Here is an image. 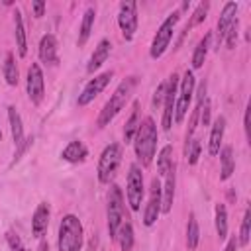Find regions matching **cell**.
Returning a JSON list of instances; mask_svg holds the SVG:
<instances>
[{
    "mask_svg": "<svg viewBox=\"0 0 251 251\" xmlns=\"http://www.w3.org/2000/svg\"><path fill=\"white\" fill-rule=\"evenodd\" d=\"M122 224H124V194L118 184H112L108 192V233L112 239H116Z\"/></svg>",
    "mask_w": 251,
    "mask_h": 251,
    "instance_id": "7",
    "label": "cell"
},
{
    "mask_svg": "<svg viewBox=\"0 0 251 251\" xmlns=\"http://www.w3.org/2000/svg\"><path fill=\"white\" fill-rule=\"evenodd\" d=\"M110 53H112V43H110L108 39H100V41H98V45L94 47V51H92L90 59H88L86 73H90V75H92L94 71H98V69L108 61Z\"/></svg>",
    "mask_w": 251,
    "mask_h": 251,
    "instance_id": "16",
    "label": "cell"
},
{
    "mask_svg": "<svg viewBox=\"0 0 251 251\" xmlns=\"http://www.w3.org/2000/svg\"><path fill=\"white\" fill-rule=\"evenodd\" d=\"M31 12L35 18H41L45 14V2L43 0H31Z\"/></svg>",
    "mask_w": 251,
    "mask_h": 251,
    "instance_id": "37",
    "label": "cell"
},
{
    "mask_svg": "<svg viewBox=\"0 0 251 251\" xmlns=\"http://www.w3.org/2000/svg\"><path fill=\"white\" fill-rule=\"evenodd\" d=\"M25 88H27V98L33 106H39L45 96V78L43 71L37 63H31L27 67V78H25Z\"/></svg>",
    "mask_w": 251,
    "mask_h": 251,
    "instance_id": "10",
    "label": "cell"
},
{
    "mask_svg": "<svg viewBox=\"0 0 251 251\" xmlns=\"http://www.w3.org/2000/svg\"><path fill=\"white\" fill-rule=\"evenodd\" d=\"M173 163H175L173 161V145H165L157 155V171H159V175H165Z\"/></svg>",
    "mask_w": 251,
    "mask_h": 251,
    "instance_id": "31",
    "label": "cell"
},
{
    "mask_svg": "<svg viewBox=\"0 0 251 251\" xmlns=\"http://www.w3.org/2000/svg\"><path fill=\"white\" fill-rule=\"evenodd\" d=\"M165 182L161 184V214H169L175 202V186H176V165L173 163L169 171L163 175Z\"/></svg>",
    "mask_w": 251,
    "mask_h": 251,
    "instance_id": "14",
    "label": "cell"
},
{
    "mask_svg": "<svg viewBox=\"0 0 251 251\" xmlns=\"http://www.w3.org/2000/svg\"><path fill=\"white\" fill-rule=\"evenodd\" d=\"M237 18V4L235 2H226L224 8H222V14H220V20H218V25H216V35H218V45L224 41V35L226 31L229 29L231 22Z\"/></svg>",
    "mask_w": 251,
    "mask_h": 251,
    "instance_id": "17",
    "label": "cell"
},
{
    "mask_svg": "<svg viewBox=\"0 0 251 251\" xmlns=\"http://www.w3.org/2000/svg\"><path fill=\"white\" fill-rule=\"evenodd\" d=\"M94 20H96L94 8H86V12H84V16H82V22H80L78 39H76L78 47H82V45L88 41V37H90V33H92V27H94Z\"/></svg>",
    "mask_w": 251,
    "mask_h": 251,
    "instance_id": "26",
    "label": "cell"
},
{
    "mask_svg": "<svg viewBox=\"0 0 251 251\" xmlns=\"http://www.w3.org/2000/svg\"><path fill=\"white\" fill-rule=\"evenodd\" d=\"M163 100H165V82H161V84L157 86V90H155V94H153V104L159 106V104H163Z\"/></svg>",
    "mask_w": 251,
    "mask_h": 251,
    "instance_id": "39",
    "label": "cell"
},
{
    "mask_svg": "<svg viewBox=\"0 0 251 251\" xmlns=\"http://www.w3.org/2000/svg\"><path fill=\"white\" fill-rule=\"evenodd\" d=\"M200 243V227H198V222H196V216L190 214L188 216V224H186V247L190 251H194Z\"/></svg>",
    "mask_w": 251,
    "mask_h": 251,
    "instance_id": "30",
    "label": "cell"
},
{
    "mask_svg": "<svg viewBox=\"0 0 251 251\" xmlns=\"http://www.w3.org/2000/svg\"><path fill=\"white\" fill-rule=\"evenodd\" d=\"M49 204L47 202H41L37 204L33 216H31V235L33 237H41L49 226Z\"/></svg>",
    "mask_w": 251,
    "mask_h": 251,
    "instance_id": "19",
    "label": "cell"
},
{
    "mask_svg": "<svg viewBox=\"0 0 251 251\" xmlns=\"http://www.w3.org/2000/svg\"><path fill=\"white\" fill-rule=\"evenodd\" d=\"M208 10H210V2H200V4L196 6V10L192 12V18H190V22L186 24L184 31H188L190 27H194V25L202 24V22L206 20V14H208Z\"/></svg>",
    "mask_w": 251,
    "mask_h": 251,
    "instance_id": "32",
    "label": "cell"
},
{
    "mask_svg": "<svg viewBox=\"0 0 251 251\" xmlns=\"http://www.w3.org/2000/svg\"><path fill=\"white\" fill-rule=\"evenodd\" d=\"M135 84H137V76H127V78H124V80L116 86L114 94L110 96V100L104 104V108H102L100 114H98V120H96L98 127H106V126L124 110V106L127 104V100H129L131 94H133Z\"/></svg>",
    "mask_w": 251,
    "mask_h": 251,
    "instance_id": "2",
    "label": "cell"
},
{
    "mask_svg": "<svg viewBox=\"0 0 251 251\" xmlns=\"http://www.w3.org/2000/svg\"><path fill=\"white\" fill-rule=\"evenodd\" d=\"M8 122H10V131H12V139H14V145L20 147L25 139L24 135V124H22V116L20 112L14 108V106H8Z\"/></svg>",
    "mask_w": 251,
    "mask_h": 251,
    "instance_id": "22",
    "label": "cell"
},
{
    "mask_svg": "<svg viewBox=\"0 0 251 251\" xmlns=\"http://www.w3.org/2000/svg\"><path fill=\"white\" fill-rule=\"evenodd\" d=\"M122 157H124V149L120 143H110L102 149L100 159H98V180L102 184H110V180L116 176L120 165H122Z\"/></svg>",
    "mask_w": 251,
    "mask_h": 251,
    "instance_id": "5",
    "label": "cell"
},
{
    "mask_svg": "<svg viewBox=\"0 0 251 251\" xmlns=\"http://www.w3.org/2000/svg\"><path fill=\"white\" fill-rule=\"evenodd\" d=\"M200 149H202V145H200V141L194 139V137L186 143L184 153H186V161H188V165H196V163H198V159H200Z\"/></svg>",
    "mask_w": 251,
    "mask_h": 251,
    "instance_id": "34",
    "label": "cell"
},
{
    "mask_svg": "<svg viewBox=\"0 0 251 251\" xmlns=\"http://www.w3.org/2000/svg\"><path fill=\"white\" fill-rule=\"evenodd\" d=\"M2 75L6 78V82L10 86H16L18 80H20V71H18V65H16V57L14 53H6V59L2 63Z\"/></svg>",
    "mask_w": 251,
    "mask_h": 251,
    "instance_id": "27",
    "label": "cell"
},
{
    "mask_svg": "<svg viewBox=\"0 0 251 251\" xmlns=\"http://www.w3.org/2000/svg\"><path fill=\"white\" fill-rule=\"evenodd\" d=\"M14 35H16V45H18V55L25 57L27 55V37H25V27L20 10L14 12Z\"/></svg>",
    "mask_w": 251,
    "mask_h": 251,
    "instance_id": "23",
    "label": "cell"
},
{
    "mask_svg": "<svg viewBox=\"0 0 251 251\" xmlns=\"http://www.w3.org/2000/svg\"><path fill=\"white\" fill-rule=\"evenodd\" d=\"M157 137H159V131H157V126L153 122V118H143L139 127H137V133L133 137V151H135V157L137 161L141 163V167H149L153 157H155V151H157Z\"/></svg>",
    "mask_w": 251,
    "mask_h": 251,
    "instance_id": "1",
    "label": "cell"
},
{
    "mask_svg": "<svg viewBox=\"0 0 251 251\" xmlns=\"http://www.w3.org/2000/svg\"><path fill=\"white\" fill-rule=\"evenodd\" d=\"M61 157H63L67 163L76 165V163H82V161L88 157V149H86V145H84L80 139H73V141H69V143L65 145V149L61 151Z\"/></svg>",
    "mask_w": 251,
    "mask_h": 251,
    "instance_id": "20",
    "label": "cell"
},
{
    "mask_svg": "<svg viewBox=\"0 0 251 251\" xmlns=\"http://www.w3.org/2000/svg\"><path fill=\"white\" fill-rule=\"evenodd\" d=\"M218 155H220V180H227L235 171V157L231 145H224Z\"/></svg>",
    "mask_w": 251,
    "mask_h": 251,
    "instance_id": "21",
    "label": "cell"
},
{
    "mask_svg": "<svg viewBox=\"0 0 251 251\" xmlns=\"http://www.w3.org/2000/svg\"><path fill=\"white\" fill-rule=\"evenodd\" d=\"M176 90H178V75L173 73V75L165 80V100H163V118H161V126H163L165 131H169L171 126H173V122H175Z\"/></svg>",
    "mask_w": 251,
    "mask_h": 251,
    "instance_id": "9",
    "label": "cell"
},
{
    "mask_svg": "<svg viewBox=\"0 0 251 251\" xmlns=\"http://www.w3.org/2000/svg\"><path fill=\"white\" fill-rule=\"evenodd\" d=\"M6 243H8L10 251H25V247H24L22 239H20L14 231H6Z\"/></svg>",
    "mask_w": 251,
    "mask_h": 251,
    "instance_id": "36",
    "label": "cell"
},
{
    "mask_svg": "<svg viewBox=\"0 0 251 251\" xmlns=\"http://www.w3.org/2000/svg\"><path fill=\"white\" fill-rule=\"evenodd\" d=\"M84 243V229L82 222L75 214H67L61 218L59 233H57V247L59 251H80Z\"/></svg>",
    "mask_w": 251,
    "mask_h": 251,
    "instance_id": "3",
    "label": "cell"
},
{
    "mask_svg": "<svg viewBox=\"0 0 251 251\" xmlns=\"http://www.w3.org/2000/svg\"><path fill=\"white\" fill-rule=\"evenodd\" d=\"M39 59L43 65H49V67H55L59 63V57H57V37L53 33H45L41 39H39Z\"/></svg>",
    "mask_w": 251,
    "mask_h": 251,
    "instance_id": "15",
    "label": "cell"
},
{
    "mask_svg": "<svg viewBox=\"0 0 251 251\" xmlns=\"http://www.w3.org/2000/svg\"><path fill=\"white\" fill-rule=\"evenodd\" d=\"M214 224H216V233L220 237V241H224L227 237V210L224 204H216L214 210Z\"/></svg>",
    "mask_w": 251,
    "mask_h": 251,
    "instance_id": "28",
    "label": "cell"
},
{
    "mask_svg": "<svg viewBox=\"0 0 251 251\" xmlns=\"http://www.w3.org/2000/svg\"><path fill=\"white\" fill-rule=\"evenodd\" d=\"M159 216H161V182H159V178H153L151 180V194H149V200H147L145 210H143V224L147 227H151V226H155Z\"/></svg>",
    "mask_w": 251,
    "mask_h": 251,
    "instance_id": "13",
    "label": "cell"
},
{
    "mask_svg": "<svg viewBox=\"0 0 251 251\" xmlns=\"http://www.w3.org/2000/svg\"><path fill=\"white\" fill-rule=\"evenodd\" d=\"M126 196H127V204L133 212L141 210V202L145 196V186H143V173L139 165H129L127 171V188H126Z\"/></svg>",
    "mask_w": 251,
    "mask_h": 251,
    "instance_id": "8",
    "label": "cell"
},
{
    "mask_svg": "<svg viewBox=\"0 0 251 251\" xmlns=\"http://www.w3.org/2000/svg\"><path fill=\"white\" fill-rule=\"evenodd\" d=\"M249 235H251V208H245V214H243V220H241V229H239V245H247L249 243Z\"/></svg>",
    "mask_w": 251,
    "mask_h": 251,
    "instance_id": "33",
    "label": "cell"
},
{
    "mask_svg": "<svg viewBox=\"0 0 251 251\" xmlns=\"http://www.w3.org/2000/svg\"><path fill=\"white\" fill-rule=\"evenodd\" d=\"M116 241L120 243V249H122V251H131V249H133L135 237H133V227H131L129 222H124V224L120 226L118 235H116Z\"/></svg>",
    "mask_w": 251,
    "mask_h": 251,
    "instance_id": "29",
    "label": "cell"
},
{
    "mask_svg": "<svg viewBox=\"0 0 251 251\" xmlns=\"http://www.w3.org/2000/svg\"><path fill=\"white\" fill-rule=\"evenodd\" d=\"M139 124H141V110H139V102L135 100L133 102V110H131V114H129V118L126 122V127H124V141L126 143H131L133 141Z\"/></svg>",
    "mask_w": 251,
    "mask_h": 251,
    "instance_id": "24",
    "label": "cell"
},
{
    "mask_svg": "<svg viewBox=\"0 0 251 251\" xmlns=\"http://www.w3.org/2000/svg\"><path fill=\"white\" fill-rule=\"evenodd\" d=\"M0 141H2V129H0Z\"/></svg>",
    "mask_w": 251,
    "mask_h": 251,
    "instance_id": "43",
    "label": "cell"
},
{
    "mask_svg": "<svg viewBox=\"0 0 251 251\" xmlns=\"http://www.w3.org/2000/svg\"><path fill=\"white\" fill-rule=\"evenodd\" d=\"M249 112H251V108L247 106L245 108V116H243V129H245V137L249 139Z\"/></svg>",
    "mask_w": 251,
    "mask_h": 251,
    "instance_id": "41",
    "label": "cell"
},
{
    "mask_svg": "<svg viewBox=\"0 0 251 251\" xmlns=\"http://www.w3.org/2000/svg\"><path fill=\"white\" fill-rule=\"evenodd\" d=\"M37 251H49V245H47V241H41L39 243V249Z\"/></svg>",
    "mask_w": 251,
    "mask_h": 251,
    "instance_id": "42",
    "label": "cell"
},
{
    "mask_svg": "<svg viewBox=\"0 0 251 251\" xmlns=\"http://www.w3.org/2000/svg\"><path fill=\"white\" fill-rule=\"evenodd\" d=\"M194 75L192 71H186L182 78H178V90H176V104H175V124H182V120L188 114L192 96H194Z\"/></svg>",
    "mask_w": 251,
    "mask_h": 251,
    "instance_id": "6",
    "label": "cell"
},
{
    "mask_svg": "<svg viewBox=\"0 0 251 251\" xmlns=\"http://www.w3.org/2000/svg\"><path fill=\"white\" fill-rule=\"evenodd\" d=\"M178 20H180V10L171 12L163 20V24L159 25L157 33L153 35V41H151V47H149V57L151 59H161L165 55V51L169 49V45L173 41V35H175V29H176Z\"/></svg>",
    "mask_w": 251,
    "mask_h": 251,
    "instance_id": "4",
    "label": "cell"
},
{
    "mask_svg": "<svg viewBox=\"0 0 251 251\" xmlns=\"http://www.w3.org/2000/svg\"><path fill=\"white\" fill-rule=\"evenodd\" d=\"M210 41H212V31L204 33V37L196 43L194 53H192V69H202L206 55H208V49H210Z\"/></svg>",
    "mask_w": 251,
    "mask_h": 251,
    "instance_id": "25",
    "label": "cell"
},
{
    "mask_svg": "<svg viewBox=\"0 0 251 251\" xmlns=\"http://www.w3.org/2000/svg\"><path fill=\"white\" fill-rule=\"evenodd\" d=\"M237 27H239V22H237V18H235V20L231 22L229 29H227L226 35H224V41H226V47H227V49H233L235 43H237Z\"/></svg>",
    "mask_w": 251,
    "mask_h": 251,
    "instance_id": "35",
    "label": "cell"
},
{
    "mask_svg": "<svg viewBox=\"0 0 251 251\" xmlns=\"http://www.w3.org/2000/svg\"><path fill=\"white\" fill-rule=\"evenodd\" d=\"M112 76H114V71H104V73L96 75L94 78H90V80L84 84V88L80 90V94H78V98H76V104H78V106H88V104H90L98 94H102V90L110 84Z\"/></svg>",
    "mask_w": 251,
    "mask_h": 251,
    "instance_id": "12",
    "label": "cell"
},
{
    "mask_svg": "<svg viewBox=\"0 0 251 251\" xmlns=\"http://www.w3.org/2000/svg\"><path fill=\"white\" fill-rule=\"evenodd\" d=\"M224 133H226V118L224 116H218L212 124V129H210V139H208V153L212 157H216L222 149V141H224Z\"/></svg>",
    "mask_w": 251,
    "mask_h": 251,
    "instance_id": "18",
    "label": "cell"
},
{
    "mask_svg": "<svg viewBox=\"0 0 251 251\" xmlns=\"http://www.w3.org/2000/svg\"><path fill=\"white\" fill-rule=\"evenodd\" d=\"M237 247H239V241H237V237H235V235H231L224 251H237Z\"/></svg>",
    "mask_w": 251,
    "mask_h": 251,
    "instance_id": "40",
    "label": "cell"
},
{
    "mask_svg": "<svg viewBox=\"0 0 251 251\" xmlns=\"http://www.w3.org/2000/svg\"><path fill=\"white\" fill-rule=\"evenodd\" d=\"M137 4L135 2H122L118 10V25L126 41H131L137 31Z\"/></svg>",
    "mask_w": 251,
    "mask_h": 251,
    "instance_id": "11",
    "label": "cell"
},
{
    "mask_svg": "<svg viewBox=\"0 0 251 251\" xmlns=\"http://www.w3.org/2000/svg\"><path fill=\"white\" fill-rule=\"evenodd\" d=\"M31 143H33V137H25V139H24V143H22L20 147H16L18 151H16V155H14V163H16V161H18V159L27 151V147H29Z\"/></svg>",
    "mask_w": 251,
    "mask_h": 251,
    "instance_id": "38",
    "label": "cell"
}]
</instances>
